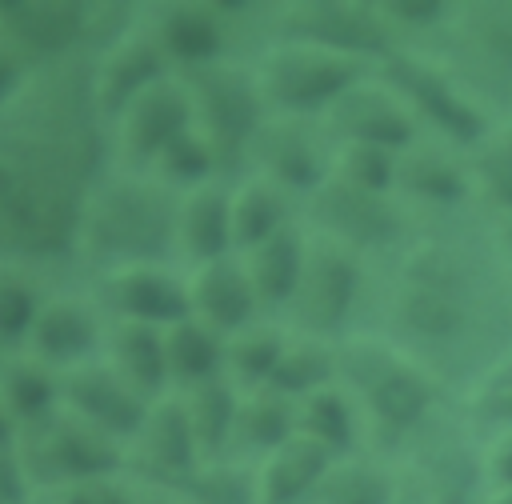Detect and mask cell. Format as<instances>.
I'll return each mask as SVG.
<instances>
[{"label": "cell", "mask_w": 512, "mask_h": 504, "mask_svg": "<svg viewBox=\"0 0 512 504\" xmlns=\"http://www.w3.org/2000/svg\"><path fill=\"white\" fill-rule=\"evenodd\" d=\"M108 168L112 136L92 96V56L32 72L0 116V264L76 260L88 196Z\"/></svg>", "instance_id": "obj_1"}, {"label": "cell", "mask_w": 512, "mask_h": 504, "mask_svg": "<svg viewBox=\"0 0 512 504\" xmlns=\"http://www.w3.org/2000/svg\"><path fill=\"white\" fill-rule=\"evenodd\" d=\"M388 340L424 368L472 388L512 356V284L504 280L492 240L484 236H412L392 264Z\"/></svg>", "instance_id": "obj_2"}, {"label": "cell", "mask_w": 512, "mask_h": 504, "mask_svg": "<svg viewBox=\"0 0 512 504\" xmlns=\"http://www.w3.org/2000/svg\"><path fill=\"white\" fill-rule=\"evenodd\" d=\"M176 204L180 196L156 176L112 164L88 196L76 260L96 276L132 264H176Z\"/></svg>", "instance_id": "obj_3"}, {"label": "cell", "mask_w": 512, "mask_h": 504, "mask_svg": "<svg viewBox=\"0 0 512 504\" xmlns=\"http://www.w3.org/2000/svg\"><path fill=\"white\" fill-rule=\"evenodd\" d=\"M340 388L352 396L364 432L384 448H404L432 416L444 412V384L388 336H344L336 344Z\"/></svg>", "instance_id": "obj_4"}, {"label": "cell", "mask_w": 512, "mask_h": 504, "mask_svg": "<svg viewBox=\"0 0 512 504\" xmlns=\"http://www.w3.org/2000/svg\"><path fill=\"white\" fill-rule=\"evenodd\" d=\"M136 8L128 4H76V0H0V40L40 72L96 56Z\"/></svg>", "instance_id": "obj_5"}, {"label": "cell", "mask_w": 512, "mask_h": 504, "mask_svg": "<svg viewBox=\"0 0 512 504\" xmlns=\"http://www.w3.org/2000/svg\"><path fill=\"white\" fill-rule=\"evenodd\" d=\"M408 104V112L416 116L420 132L428 140H440L456 152H472L496 124L492 108L432 52L424 48H396L380 68H376Z\"/></svg>", "instance_id": "obj_6"}, {"label": "cell", "mask_w": 512, "mask_h": 504, "mask_svg": "<svg viewBox=\"0 0 512 504\" xmlns=\"http://www.w3.org/2000/svg\"><path fill=\"white\" fill-rule=\"evenodd\" d=\"M256 84L268 104V116H296V120H324L332 104L356 88L364 76H372V64L336 56L316 44L300 40H272L256 64Z\"/></svg>", "instance_id": "obj_7"}, {"label": "cell", "mask_w": 512, "mask_h": 504, "mask_svg": "<svg viewBox=\"0 0 512 504\" xmlns=\"http://www.w3.org/2000/svg\"><path fill=\"white\" fill-rule=\"evenodd\" d=\"M192 100V128L216 148L224 172L232 176L268 120V104L260 96L252 64L220 60L212 68H196L180 76Z\"/></svg>", "instance_id": "obj_8"}, {"label": "cell", "mask_w": 512, "mask_h": 504, "mask_svg": "<svg viewBox=\"0 0 512 504\" xmlns=\"http://www.w3.org/2000/svg\"><path fill=\"white\" fill-rule=\"evenodd\" d=\"M16 452H20L24 476L32 484V496L128 472V448L108 440L104 432L88 428L84 420L68 416L64 408L56 416L24 428L16 440Z\"/></svg>", "instance_id": "obj_9"}, {"label": "cell", "mask_w": 512, "mask_h": 504, "mask_svg": "<svg viewBox=\"0 0 512 504\" xmlns=\"http://www.w3.org/2000/svg\"><path fill=\"white\" fill-rule=\"evenodd\" d=\"M304 228L320 240H332L356 256L400 252L408 236V208L392 192H368L328 176L304 200Z\"/></svg>", "instance_id": "obj_10"}, {"label": "cell", "mask_w": 512, "mask_h": 504, "mask_svg": "<svg viewBox=\"0 0 512 504\" xmlns=\"http://www.w3.org/2000/svg\"><path fill=\"white\" fill-rule=\"evenodd\" d=\"M440 60L492 108L512 104V0L456 4L444 24Z\"/></svg>", "instance_id": "obj_11"}, {"label": "cell", "mask_w": 512, "mask_h": 504, "mask_svg": "<svg viewBox=\"0 0 512 504\" xmlns=\"http://www.w3.org/2000/svg\"><path fill=\"white\" fill-rule=\"evenodd\" d=\"M272 20V40H300L328 48L336 56L360 60L380 68L396 48V32L384 20L380 4H360V0H296L284 8L268 12Z\"/></svg>", "instance_id": "obj_12"}, {"label": "cell", "mask_w": 512, "mask_h": 504, "mask_svg": "<svg viewBox=\"0 0 512 504\" xmlns=\"http://www.w3.org/2000/svg\"><path fill=\"white\" fill-rule=\"evenodd\" d=\"M312 236V232H308ZM364 284H368V268L364 256L312 236L308 244V260H304V276L300 288L284 312L292 332L316 336V340H344V328L352 324L360 300H364Z\"/></svg>", "instance_id": "obj_13"}, {"label": "cell", "mask_w": 512, "mask_h": 504, "mask_svg": "<svg viewBox=\"0 0 512 504\" xmlns=\"http://www.w3.org/2000/svg\"><path fill=\"white\" fill-rule=\"evenodd\" d=\"M400 452H408V468L400 472L404 484L416 492L420 504H484V448L468 440L460 420L444 412L432 416Z\"/></svg>", "instance_id": "obj_14"}, {"label": "cell", "mask_w": 512, "mask_h": 504, "mask_svg": "<svg viewBox=\"0 0 512 504\" xmlns=\"http://www.w3.org/2000/svg\"><path fill=\"white\" fill-rule=\"evenodd\" d=\"M332 136L320 120L268 116L248 148V172L276 184L292 200H308L332 176Z\"/></svg>", "instance_id": "obj_15"}, {"label": "cell", "mask_w": 512, "mask_h": 504, "mask_svg": "<svg viewBox=\"0 0 512 504\" xmlns=\"http://www.w3.org/2000/svg\"><path fill=\"white\" fill-rule=\"evenodd\" d=\"M192 128V100L184 80L172 72L164 80H156L152 88H144L112 124V164L116 168H132V172H148L160 152L184 136Z\"/></svg>", "instance_id": "obj_16"}, {"label": "cell", "mask_w": 512, "mask_h": 504, "mask_svg": "<svg viewBox=\"0 0 512 504\" xmlns=\"http://www.w3.org/2000/svg\"><path fill=\"white\" fill-rule=\"evenodd\" d=\"M144 24L176 76L232 60L228 48H232V28H236V8L228 0L156 4V8H144Z\"/></svg>", "instance_id": "obj_17"}, {"label": "cell", "mask_w": 512, "mask_h": 504, "mask_svg": "<svg viewBox=\"0 0 512 504\" xmlns=\"http://www.w3.org/2000/svg\"><path fill=\"white\" fill-rule=\"evenodd\" d=\"M320 124L332 136V144H372V148L404 152L416 140H424L416 116L408 112L400 92L380 72H372L356 88H348Z\"/></svg>", "instance_id": "obj_18"}, {"label": "cell", "mask_w": 512, "mask_h": 504, "mask_svg": "<svg viewBox=\"0 0 512 504\" xmlns=\"http://www.w3.org/2000/svg\"><path fill=\"white\" fill-rule=\"evenodd\" d=\"M104 336H108V316L96 304V296L48 292L24 352L64 376L84 364H96L104 356Z\"/></svg>", "instance_id": "obj_19"}, {"label": "cell", "mask_w": 512, "mask_h": 504, "mask_svg": "<svg viewBox=\"0 0 512 504\" xmlns=\"http://www.w3.org/2000/svg\"><path fill=\"white\" fill-rule=\"evenodd\" d=\"M96 304L108 320L172 328L188 316V276L176 264H132L96 276Z\"/></svg>", "instance_id": "obj_20"}, {"label": "cell", "mask_w": 512, "mask_h": 504, "mask_svg": "<svg viewBox=\"0 0 512 504\" xmlns=\"http://www.w3.org/2000/svg\"><path fill=\"white\" fill-rule=\"evenodd\" d=\"M172 76L160 44L152 40L144 12H136L96 56H92V96L100 116L112 124L144 88Z\"/></svg>", "instance_id": "obj_21"}, {"label": "cell", "mask_w": 512, "mask_h": 504, "mask_svg": "<svg viewBox=\"0 0 512 504\" xmlns=\"http://www.w3.org/2000/svg\"><path fill=\"white\" fill-rule=\"evenodd\" d=\"M204 460L192 424L184 416V404L176 392L152 400L140 432L128 444V476L140 484H160V488H180Z\"/></svg>", "instance_id": "obj_22"}, {"label": "cell", "mask_w": 512, "mask_h": 504, "mask_svg": "<svg viewBox=\"0 0 512 504\" xmlns=\"http://www.w3.org/2000/svg\"><path fill=\"white\" fill-rule=\"evenodd\" d=\"M60 408L128 448L132 436L140 432L152 400L140 396L132 384H124L104 360H96V364H84V368L60 376Z\"/></svg>", "instance_id": "obj_23"}, {"label": "cell", "mask_w": 512, "mask_h": 504, "mask_svg": "<svg viewBox=\"0 0 512 504\" xmlns=\"http://www.w3.org/2000/svg\"><path fill=\"white\" fill-rule=\"evenodd\" d=\"M396 196L404 208H424L436 216L460 212L468 200H476L468 156L440 144V140H416L400 152L396 164Z\"/></svg>", "instance_id": "obj_24"}, {"label": "cell", "mask_w": 512, "mask_h": 504, "mask_svg": "<svg viewBox=\"0 0 512 504\" xmlns=\"http://www.w3.org/2000/svg\"><path fill=\"white\" fill-rule=\"evenodd\" d=\"M184 276H188V316L208 324L224 340L244 332L256 320H264V308H260V300L248 284V272H244L240 256L196 264Z\"/></svg>", "instance_id": "obj_25"}, {"label": "cell", "mask_w": 512, "mask_h": 504, "mask_svg": "<svg viewBox=\"0 0 512 504\" xmlns=\"http://www.w3.org/2000/svg\"><path fill=\"white\" fill-rule=\"evenodd\" d=\"M176 256L188 268L236 256V248H232V180H212L192 192H180Z\"/></svg>", "instance_id": "obj_26"}, {"label": "cell", "mask_w": 512, "mask_h": 504, "mask_svg": "<svg viewBox=\"0 0 512 504\" xmlns=\"http://www.w3.org/2000/svg\"><path fill=\"white\" fill-rule=\"evenodd\" d=\"M308 228L304 220L280 228L276 236H268L264 244L240 252V264L248 272V284L264 308V316H284L296 288H300V276H304V260H308Z\"/></svg>", "instance_id": "obj_27"}, {"label": "cell", "mask_w": 512, "mask_h": 504, "mask_svg": "<svg viewBox=\"0 0 512 504\" xmlns=\"http://www.w3.org/2000/svg\"><path fill=\"white\" fill-rule=\"evenodd\" d=\"M328 468H332V456L324 448H316L304 436H292L288 444L272 448L264 460L252 464L256 500L260 504H312Z\"/></svg>", "instance_id": "obj_28"}, {"label": "cell", "mask_w": 512, "mask_h": 504, "mask_svg": "<svg viewBox=\"0 0 512 504\" xmlns=\"http://www.w3.org/2000/svg\"><path fill=\"white\" fill-rule=\"evenodd\" d=\"M100 360L124 384H132L148 400H160V396L172 392V384H168V360H164V328L108 320V336H104V356Z\"/></svg>", "instance_id": "obj_29"}, {"label": "cell", "mask_w": 512, "mask_h": 504, "mask_svg": "<svg viewBox=\"0 0 512 504\" xmlns=\"http://www.w3.org/2000/svg\"><path fill=\"white\" fill-rule=\"evenodd\" d=\"M296 436L312 440V444L324 448L332 460L360 452L364 420H360L352 396L340 388V380H336L332 388H320V392L296 400Z\"/></svg>", "instance_id": "obj_30"}, {"label": "cell", "mask_w": 512, "mask_h": 504, "mask_svg": "<svg viewBox=\"0 0 512 504\" xmlns=\"http://www.w3.org/2000/svg\"><path fill=\"white\" fill-rule=\"evenodd\" d=\"M0 404L16 420V428H32L60 412V372L32 360L28 352L0 360Z\"/></svg>", "instance_id": "obj_31"}, {"label": "cell", "mask_w": 512, "mask_h": 504, "mask_svg": "<svg viewBox=\"0 0 512 504\" xmlns=\"http://www.w3.org/2000/svg\"><path fill=\"white\" fill-rule=\"evenodd\" d=\"M184 404V416L192 424V436L204 452V460H232V436H236V412H240V388L220 376L196 388L176 392Z\"/></svg>", "instance_id": "obj_32"}, {"label": "cell", "mask_w": 512, "mask_h": 504, "mask_svg": "<svg viewBox=\"0 0 512 504\" xmlns=\"http://www.w3.org/2000/svg\"><path fill=\"white\" fill-rule=\"evenodd\" d=\"M296 436V404L272 388L240 392L236 412V436H232V460L248 456L252 464L264 460L272 448L288 444Z\"/></svg>", "instance_id": "obj_33"}, {"label": "cell", "mask_w": 512, "mask_h": 504, "mask_svg": "<svg viewBox=\"0 0 512 504\" xmlns=\"http://www.w3.org/2000/svg\"><path fill=\"white\" fill-rule=\"evenodd\" d=\"M288 224H296L292 196H284L276 184H268L252 172L232 180V248H236V256L264 244L268 236H276Z\"/></svg>", "instance_id": "obj_34"}, {"label": "cell", "mask_w": 512, "mask_h": 504, "mask_svg": "<svg viewBox=\"0 0 512 504\" xmlns=\"http://www.w3.org/2000/svg\"><path fill=\"white\" fill-rule=\"evenodd\" d=\"M164 360H168V384L172 392L208 384L224 376V336L208 324L184 316L172 328H164Z\"/></svg>", "instance_id": "obj_35"}, {"label": "cell", "mask_w": 512, "mask_h": 504, "mask_svg": "<svg viewBox=\"0 0 512 504\" xmlns=\"http://www.w3.org/2000/svg\"><path fill=\"white\" fill-rule=\"evenodd\" d=\"M336 380H340L336 344L288 328V340H284V352H280V364H276L268 388L296 404V400H304V396H312L320 388H332Z\"/></svg>", "instance_id": "obj_36"}, {"label": "cell", "mask_w": 512, "mask_h": 504, "mask_svg": "<svg viewBox=\"0 0 512 504\" xmlns=\"http://www.w3.org/2000/svg\"><path fill=\"white\" fill-rule=\"evenodd\" d=\"M404 492V480L376 456H340L332 460L320 492L312 504H396Z\"/></svg>", "instance_id": "obj_37"}, {"label": "cell", "mask_w": 512, "mask_h": 504, "mask_svg": "<svg viewBox=\"0 0 512 504\" xmlns=\"http://www.w3.org/2000/svg\"><path fill=\"white\" fill-rule=\"evenodd\" d=\"M288 328H280L276 320H256L244 332L224 340V376L240 388V392H256L272 384V372L280 364Z\"/></svg>", "instance_id": "obj_38"}, {"label": "cell", "mask_w": 512, "mask_h": 504, "mask_svg": "<svg viewBox=\"0 0 512 504\" xmlns=\"http://www.w3.org/2000/svg\"><path fill=\"white\" fill-rule=\"evenodd\" d=\"M468 172L476 200H484L492 216H512V116L496 120L492 132L468 152Z\"/></svg>", "instance_id": "obj_39"}, {"label": "cell", "mask_w": 512, "mask_h": 504, "mask_svg": "<svg viewBox=\"0 0 512 504\" xmlns=\"http://www.w3.org/2000/svg\"><path fill=\"white\" fill-rule=\"evenodd\" d=\"M44 288L32 268L24 264H0V356L24 352L32 324L44 308Z\"/></svg>", "instance_id": "obj_40"}, {"label": "cell", "mask_w": 512, "mask_h": 504, "mask_svg": "<svg viewBox=\"0 0 512 504\" xmlns=\"http://www.w3.org/2000/svg\"><path fill=\"white\" fill-rule=\"evenodd\" d=\"M148 176H156V180H160L164 188H172L176 196H180V192H192V188H200V184H212V180H228V172H224L216 148H212L196 128H188L184 136H176V140L160 152V160L148 168Z\"/></svg>", "instance_id": "obj_41"}, {"label": "cell", "mask_w": 512, "mask_h": 504, "mask_svg": "<svg viewBox=\"0 0 512 504\" xmlns=\"http://www.w3.org/2000/svg\"><path fill=\"white\" fill-rule=\"evenodd\" d=\"M180 504H260L256 500V472L240 460H208L200 464L180 488Z\"/></svg>", "instance_id": "obj_42"}, {"label": "cell", "mask_w": 512, "mask_h": 504, "mask_svg": "<svg viewBox=\"0 0 512 504\" xmlns=\"http://www.w3.org/2000/svg\"><path fill=\"white\" fill-rule=\"evenodd\" d=\"M396 164L400 152L372 148V144H336L332 148V176L368 192H392L396 196Z\"/></svg>", "instance_id": "obj_43"}, {"label": "cell", "mask_w": 512, "mask_h": 504, "mask_svg": "<svg viewBox=\"0 0 512 504\" xmlns=\"http://www.w3.org/2000/svg\"><path fill=\"white\" fill-rule=\"evenodd\" d=\"M452 8H456V4H444V0H384V4H380V12H384V20L392 24L400 48H404L408 40H420L424 32H444Z\"/></svg>", "instance_id": "obj_44"}, {"label": "cell", "mask_w": 512, "mask_h": 504, "mask_svg": "<svg viewBox=\"0 0 512 504\" xmlns=\"http://www.w3.org/2000/svg\"><path fill=\"white\" fill-rule=\"evenodd\" d=\"M472 416L492 424L496 432H512V356H504L476 388L468 400Z\"/></svg>", "instance_id": "obj_45"}, {"label": "cell", "mask_w": 512, "mask_h": 504, "mask_svg": "<svg viewBox=\"0 0 512 504\" xmlns=\"http://www.w3.org/2000/svg\"><path fill=\"white\" fill-rule=\"evenodd\" d=\"M28 504H136V488L124 476H104V480H84L52 492H36Z\"/></svg>", "instance_id": "obj_46"}, {"label": "cell", "mask_w": 512, "mask_h": 504, "mask_svg": "<svg viewBox=\"0 0 512 504\" xmlns=\"http://www.w3.org/2000/svg\"><path fill=\"white\" fill-rule=\"evenodd\" d=\"M484 484L488 492H512V432H492L484 444Z\"/></svg>", "instance_id": "obj_47"}, {"label": "cell", "mask_w": 512, "mask_h": 504, "mask_svg": "<svg viewBox=\"0 0 512 504\" xmlns=\"http://www.w3.org/2000/svg\"><path fill=\"white\" fill-rule=\"evenodd\" d=\"M28 80H32V68L16 56L12 44L0 40V116L20 100V92L28 88Z\"/></svg>", "instance_id": "obj_48"}, {"label": "cell", "mask_w": 512, "mask_h": 504, "mask_svg": "<svg viewBox=\"0 0 512 504\" xmlns=\"http://www.w3.org/2000/svg\"><path fill=\"white\" fill-rule=\"evenodd\" d=\"M28 500H32V484L24 476L20 452L0 448V504H28Z\"/></svg>", "instance_id": "obj_49"}, {"label": "cell", "mask_w": 512, "mask_h": 504, "mask_svg": "<svg viewBox=\"0 0 512 504\" xmlns=\"http://www.w3.org/2000/svg\"><path fill=\"white\" fill-rule=\"evenodd\" d=\"M488 240H492V252H496V264H500L504 280L512 284V216H492Z\"/></svg>", "instance_id": "obj_50"}, {"label": "cell", "mask_w": 512, "mask_h": 504, "mask_svg": "<svg viewBox=\"0 0 512 504\" xmlns=\"http://www.w3.org/2000/svg\"><path fill=\"white\" fill-rule=\"evenodd\" d=\"M16 440H20V428H16V420L0 404V448H16Z\"/></svg>", "instance_id": "obj_51"}, {"label": "cell", "mask_w": 512, "mask_h": 504, "mask_svg": "<svg viewBox=\"0 0 512 504\" xmlns=\"http://www.w3.org/2000/svg\"><path fill=\"white\" fill-rule=\"evenodd\" d=\"M484 504H512V492H488Z\"/></svg>", "instance_id": "obj_52"}, {"label": "cell", "mask_w": 512, "mask_h": 504, "mask_svg": "<svg viewBox=\"0 0 512 504\" xmlns=\"http://www.w3.org/2000/svg\"><path fill=\"white\" fill-rule=\"evenodd\" d=\"M400 480H404V476H400ZM396 504H420V500H416V492L404 484V492H400V500H396Z\"/></svg>", "instance_id": "obj_53"}, {"label": "cell", "mask_w": 512, "mask_h": 504, "mask_svg": "<svg viewBox=\"0 0 512 504\" xmlns=\"http://www.w3.org/2000/svg\"><path fill=\"white\" fill-rule=\"evenodd\" d=\"M508 116H512V104H508Z\"/></svg>", "instance_id": "obj_54"}, {"label": "cell", "mask_w": 512, "mask_h": 504, "mask_svg": "<svg viewBox=\"0 0 512 504\" xmlns=\"http://www.w3.org/2000/svg\"><path fill=\"white\" fill-rule=\"evenodd\" d=\"M0 360H4V356H0Z\"/></svg>", "instance_id": "obj_55"}]
</instances>
